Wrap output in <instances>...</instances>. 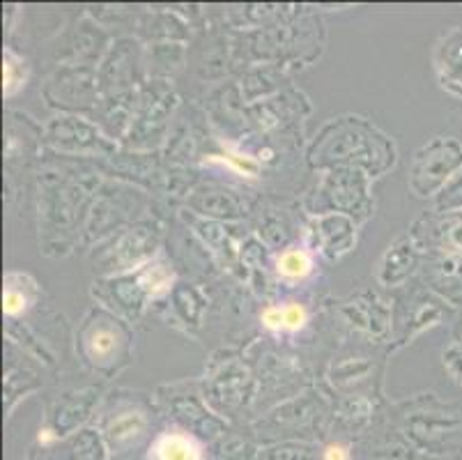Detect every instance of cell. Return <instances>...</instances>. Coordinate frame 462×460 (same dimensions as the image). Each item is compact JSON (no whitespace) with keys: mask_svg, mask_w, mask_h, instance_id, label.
<instances>
[{"mask_svg":"<svg viewBox=\"0 0 462 460\" xmlns=\"http://www.w3.org/2000/svg\"><path fill=\"white\" fill-rule=\"evenodd\" d=\"M145 426H148L145 415H143L141 410H134V408H129V410L117 412V415L108 421L106 437L111 440L113 446H117V449H125V446L134 445V442H136L138 437L145 433Z\"/></svg>","mask_w":462,"mask_h":460,"instance_id":"obj_13","label":"cell"},{"mask_svg":"<svg viewBox=\"0 0 462 460\" xmlns=\"http://www.w3.org/2000/svg\"><path fill=\"white\" fill-rule=\"evenodd\" d=\"M343 314H346L347 323L352 327L361 329V332H366L371 336H384L389 332V320H392L389 309H386V304L380 297L371 293L350 299L343 306Z\"/></svg>","mask_w":462,"mask_h":460,"instance_id":"obj_9","label":"cell"},{"mask_svg":"<svg viewBox=\"0 0 462 460\" xmlns=\"http://www.w3.org/2000/svg\"><path fill=\"white\" fill-rule=\"evenodd\" d=\"M419 265V249L411 238H398L377 265V281L382 286L405 284Z\"/></svg>","mask_w":462,"mask_h":460,"instance_id":"obj_8","label":"cell"},{"mask_svg":"<svg viewBox=\"0 0 462 460\" xmlns=\"http://www.w3.org/2000/svg\"><path fill=\"white\" fill-rule=\"evenodd\" d=\"M462 171V143L451 136H437L419 147L410 166V189L419 198L435 196Z\"/></svg>","mask_w":462,"mask_h":460,"instance_id":"obj_3","label":"cell"},{"mask_svg":"<svg viewBox=\"0 0 462 460\" xmlns=\"http://www.w3.org/2000/svg\"><path fill=\"white\" fill-rule=\"evenodd\" d=\"M208 385V396H212V399H221L226 405L242 403L245 396L251 394V375L242 364L228 361L209 375Z\"/></svg>","mask_w":462,"mask_h":460,"instance_id":"obj_10","label":"cell"},{"mask_svg":"<svg viewBox=\"0 0 462 460\" xmlns=\"http://www.w3.org/2000/svg\"><path fill=\"white\" fill-rule=\"evenodd\" d=\"M435 274L439 284L448 286L453 290H462V256L444 253L442 258L435 263Z\"/></svg>","mask_w":462,"mask_h":460,"instance_id":"obj_17","label":"cell"},{"mask_svg":"<svg viewBox=\"0 0 462 460\" xmlns=\"http://www.w3.org/2000/svg\"><path fill=\"white\" fill-rule=\"evenodd\" d=\"M315 212H338L366 219L373 210L368 175L359 168H331L315 189Z\"/></svg>","mask_w":462,"mask_h":460,"instance_id":"obj_4","label":"cell"},{"mask_svg":"<svg viewBox=\"0 0 462 460\" xmlns=\"http://www.w3.org/2000/svg\"><path fill=\"white\" fill-rule=\"evenodd\" d=\"M173 284V272L163 263H148L138 268L136 272L120 274L106 281V293L104 299L108 306L117 309L127 318H136L145 306V299L159 297L168 293Z\"/></svg>","mask_w":462,"mask_h":460,"instance_id":"obj_5","label":"cell"},{"mask_svg":"<svg viewBox=\"0 0 462 460\" xmlns=\"http://www.w3.org/2000/svg\"><path fill=\"white\" fill-rule=\"evenodd\" d=\"M432 67L439 88L462 99V25H456L437 40Z\"/></svg>","mask_w":462,"mask_h":460,"instance_id":"obj_7","label":"cell"},{"mask_svg":"<svg viewBox=\"0 0 462 460\" xmlns=\"http://www.w3.org/2000/svg\"><path fill=\"white\" fill-rule=\"evenodd\" d=\"M260 320H263V327L267 332H272V334L283 332V314H281V306H267L263 311V315H260Z\"/></svg>","mask_w":462,"mask_h":460,"instance_id":"obj_20","label":"cell"},{"mask_svg":"<svg viewBox=\"0 0 462 460\" xmlns=\"http://www.w3.org/2000/svg\"><path fill=\"white\" fill-rule=\"evenodd\" d=\"M132 334L117 315L92 309L79 327V350L83 360L97 371H117L127 361Z\"/></svg>","mask_w":462,"mask_h":460,"instance_id":"obj_2","label":"cell"},{"mask_svg":"<svg viewBox=\"0 0 462 460\" xmlns=\"http://www.w3.org/2000/svg\"><path fill=\"white\" fill-rule=\"evenodd\" d=\"M26 61L12 49H5V53H3V81H5L3 83V92H5V97H14L21 88L26 86Z\"/></svg>","mask_w":462,"mask_h":460,"instance_id":"obj_15","label":"cell"},{"mask_svg":"<svg viewBox=\"0 0 462 460\" xmlns=\"http://www.w3.org/2000/svg\"><path fill=\"white\" fill-rule=\"evenodd\" d=\"M439 233V244L442 251L453 253V256H462V214H447L442 223L437 226Z\"/></svg>","mask_w":462,"mask_h":460,"instance_id":"obj_16","label":"cell"},{"mask_svg":"<svg viewBox=\"0 0 462 460\" xmlns=\"http://www.w3.org/2000/svg\"><path fill=\"white\" fill-rule=\"evenodd\" d=\"M37 297V286L26 274L10 272L5 277V290H3V311L10 320L21 318L32 306Z\"/></svg>","mask_w":462,"mask_h":460,"instance_id":"obj_12","label":"cell"},{"mask_svg":"<svg viewBox=\"0 0 462 460\" xmlns=\"http://www.w3.org/2000/svg\"><path fill=\"white\" fill-rule=\"evenodd\" d=\"M276 274L288 284H300L313 274V253L304 247H290L274 260Z\"/></svg>","mask_w":462,"mask_h":460,"instance_id":"obj_14","label":"cell"},{"mask_svg":"<svg viewBox=\"0 0 462 460\" xmlns=\"http://www.w3.org/2000/svg\"><path fill=\"white\" fill-rule=\"evenodd\" d=\"M318 168H359L377 177L396 164V147L364 117H338L329 122L309 150Z\"/></svg>","mask_w":462,"mask_h":460,"instance_id":"obj_1","label":"cell"},{"mask_svg":"<svg viewBox=\"0 0 462 460\" xmlns=\"http://www.w3.org/2000/svg\"><path fill=\"white\" fill-rule=\"evenodd\" d=\"M281 314H283V332L288 334H297L309 324V311L300 302L281 304Z\"/></svg>","mask_w":462,"mask_h":460,"instance_id":"obj_18","label":"cell"},{"mask_svg":"<svg viewBox=\"0 0 462 460\" xmlns=\"http://www.w3.org/2000/svg\"><path fill=\"white\" fill-rule=\"evenodd\" d=\"M442 361L447 373L456 380L457 385H462V341H456V343L444 350Z\"/></svg>","mask_w":462,"mask_h":460,"instance_id":"obj_19","label":"cell"},{"mask_svg":"<svg viewBox=\"0 0 462 460\" xmlns=\"http://www.w3.org/2000/svg\"><path fill=\"white\" fill-rule=\"evenodd\" d=\"M325 460H350V451L343 445H329L325 449Z\"/></svg>","mask_w":462,"mask_h":460,"instance_id":"obj_21","label":"cell"},{"mask_svg":"<svg viewBox=\"0 0 462 460\" xmlns=\"http://www.w3.org/2000/svg\"><path fill=\"white\" fill-rule=\"evenodd\" d=\"M356 223L347 214L327 212L313 214L309 221V247L325 256L327 260H338L355 249Z\"/></svg>","mask_w":462,"mask_h":460,"instance_id":"obj_6","label":"cell"},{"mask_svg":"<svg viewBox=\"0 0 462 460\" xmlns=\"http://www.w3.org/2000/svg\"><path fill=\"white\" fill-rule=\"evenodd\" d=\"M150 460H205V451L184 430H163L150 446Z\"/></svg>","mask_w":462,"mask_h":460,"instance_id":"obj_11","label":"cell"}]
</instances>
